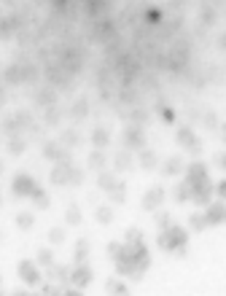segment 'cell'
Listing matches in <instances>:
<instances>
[{"label": "cell", "instance_id": "8992f818", "mask_svg": "<svg viewBox=\"0 0 226 296\" xmlns=\"http://www.w3.org/2000/svg\"><path fill=\"white\" fill-rule=\"evenodd\" d=\"M68 283H73L75 288H87V285L92 283V269H89L87 264H75V267L70 269Z\"/></svg>", "mask_w": 226, "mask_h": 296}, {"label": "cell", "instance_id": "f546056e", "mask_svg": "<svg viewBox=\"0 0 226 296\" xmlns=\"http://www.w3.org/2000/svg\"><path fill=\"white\" fill-rule=\"evenodd\" d=\"M154 213H156V218H154V221H156V226L159 229H167L170 226V224H173V215H170V213H164V210H154Z\"/></svg>", "mask_w": 226, "mask_h": 296}, {"label": "cell", "instance_id": "ba28073f", "mask_svg": "<svg viewBox=\"0 0 226 296\" xmlns=\"http://www.w3.org/2000/svg\"><path fill=\"white\" fill-rule=\"evenodd\" d=\"M164 189L162 186H154V189H148V192H145V197H143V210H151V213H154V210L156 208H162V202H164Z\"/></svg>", "mask_w": 226, "mask_h": 296}, {"label": "cell", "instance_id": "74e56055", "mask_svg": "<svg viewBox=\"0 0 226 296\" xmlns=\"http://www.w3.org/2000/svg\"><path fill=\"white\" fill-rule=\"evenodd\" d=\"M202 124H205V127H210V129H218V119H215V113H210V110H208V113L202 116Z\"/></svg>", "mask_w": 226, "mask_h": 296}, {"label": "cell", "instance_id": "83f0119b", "mask_svg": "<svg viewBox=\"0 0 226 296\" xmlns=\"http://www.w3.org/2000/svg\"><path fill=\"white\" fill-rule=\"evenodd\" d=\"M94 215H97L100 224H110V221H113V210H110L108 205H100V208L94 210Z\"/></svg>", "mask_w": 226, "mask_h": 296}, {"label": "cell", "instance_id": "f1b7e54d", "mask_svg": "<svg viewBox=\"0 0 226 296\" xmlns=\"http://www.w3.org/2000/svg\"><path fill=\"white\" fill-rule=\"evenodd\" d=\"M113 164H116V170H129V167H132V157H129L127 151H122V154H116Z\"/></svg>", "mask_w": 226, "mask_h": 296}, {"label": "cell", "instance_id": "8d00e7d4", "mask_svg": "<svg viewBox=\"0 0 226 296\" xmlns=\"http://www.w3.org/2000/svg\"><path fill=\"white\" fill-rule=\"evenodd\" d=\"M105 288H108V291H113V294H127V285H124L122 283V280H108V285H105Z\"/></svg>", "mask_w": 226, "mask_h": 296}, {"label": "cell", "instance_id": "30bf717a", "mask_svg": "<svg viewBox=\"0 0 226 296\" xmlns=\"http://www.w3.org/2000/svg\"><path fill=\"white\" fill-rule=\"evenodd\" d=\"M178 143L183 145V148H189L191 154H199V148H202V145H199V140H197V135H194L189 127H180L178 129Z\"/></svg>", "mask_w": 226, "mask_h": 296}, {"label": "cell", "instance_id": "ee69618b", "mask_svg": "<svg viewBox=\"0 0 226 296\" xmlns=\"http://www.w3.org/2000/svg\"><path fill=\"white\" fill-rule=\"evenodd\" d=\"M0 173H3V162H0Z\"/></svg>", "mask_w": 226, "mask_h": 296}, {"label": "cell", "instance_id": "5bb4252c", "mask_svg": "<svg viewBox=\"0 0 226 296\" xmlns=\"http://www.w3.org/2000/svg\"><path fill=\"white\" fill-rule=\"evenodd\" d=\"M156 164H159L156 154H154V151H148V148H140V167H145V170H154Z\"/></svg>", "mask_w": 226, "mask_h": 296}, {"label": "cell", "instance_id": "2e32d148", "mask_svg": "<svg viewBox=\"0 0 226 296\" xmlns=\"http://www.w3.org/2000/svg\"><path fill=\"white\" fill-rule=\"evenodd\" d=\"M87 164H89L92 170H103L105 164H108V157L103 154V148H97L94 154H89V162H87Z\"/></svg>", "mask_w": 226, "mask_h": 296}, {"label": "cell", "instance_id": "7bdbcfd3", "mask_svg": "<svg viewBox=\"0 0 226 296\" xmlns=\"http://www.w3.org/2000/svg\"><path fill=\"white\" fill-rule=\"evenodd\" d=\"M164 119H167V122H173V119H175V113H173L170 108H164Z\"/></svg>", "mask_w": 226, "mask_h": 296}, {"label": "cell", "instance_id": "5b68a950", "mask_svg": "<svg viewBox=\"0 0 226 296\" xmlns=\"http://www.w3.org/2000/svg\"><path fill=\"white\" fill-rule=\"evenodd\" d=\"M205 221H208V226H218V224H224V218H226V205L221 202H208L205 205Z\"/></svg>", "mask_w": 226, "mask_h": 296}, {"label": "cell", "instance_id": "d4e9b609", "mask_svg": "<svg viewBox=\"0 0 226 296\" xmlns=\"http://www.w3.org/2000/svg\"><path fill=\"white\" fill-rule=\"evenodd\" d=\"M189 226H191L194 232H202V229L208 226V221H205V213H191V215H189Z\"/></svg>", "mask_w": 226, "mask_h": 296}, {"label": "cell", "instance_id": "7a4b0ae2", "mask_svg": "<svg viewBox=\"0 0 226 296\" xmlns=\"http://www.w3.org/2000/svg\"><path fill=\"white\" fill-rule=\"evenodd\" d=\"M189 189H191V197L189 199H194L197 205H208V202H213V197H215V183L210 180V175H205V178H199V180H194V183H189Z\"/></svg>", "mask_w": 226, "mask_h": 296}, {"label": "cell", "instance_id": "60d3db41", "mask_svg": "<svg viewBox=\"0 0 226 296\" xmlns=\"http://www.w3.org/2000/svg\"><path fill=\"white\" fill-rule=\"evenodd\" d=\"M132 122H135V127H140V124L148 122V113H143V110H135V113H132Z\"/></svg>", "mask_w": 226, "mask_h": 296}, {"label": "cell", "instance_id": "9c48e42d", "mask_svg": "<svg viewBox=\"0 0 226 296\" xmlns=\"http://www.w3.org/2000/svg\"><path fill=\"white\" fill-rule=\"evenodd\" d=\"M43 157L52 159V162H65V159H70V154H68V148H65L62 143L46 140V143H43Z\"/></svg>", "mask_w": 226, "mask_h": 296}, {"label": "cell", "instance_id": "b9f144b4", "mask_svg": "<svg viewBox=\"0 0 226 296\" xmlns=\"http://www.w3.org/2000/svg\"><path fill=\"white\" fill-rule=\"evenodd\" d=\"M215 167H218V170L226 167V157H224V154H218V157H215Z\"/></svg>", "mask_w": 226, "mask_h": 296}, {"label": "cell", "instance_id": "cb8c5ba5", "mask_svg": "<svg viewBox=\"0 0 226 296\" xmlns=\"http://www.w3.org/2000/svg\"><path fill=\"white\" fill-rule=\"evenodd\" d=\"M30 199H33V202L38 205V208H49V202H52V199H49V194L43 192L41 186H38V189H35L33 194H30Z\"/></svg>", "mask_w": 226, "mask_h": 296}, {"label": "cell", "instance_id": "e0dca14e", "mask_svg": "<svg viewBox=\"0 0 226 296\" xmlns=\"http://www.w3.org/2000/svg\"><path fill=\"white\" fill-rule=\"evenodd\" d=\"M59 143H62L65 148H73V145L81 143V138H78V132H75V129H65V132L59 135Z\"/></svg>", "mask_w": 226, "mask_h": 296}, {"label": "cell", "instance_id": "d6986e66", "mask_svg": "<svg viewBox=\"0 0 226 296\" xmlns=\"http://www.w3.org/2000/svg\"><path fill=\"white\" fill-rule=\"evenodd\" d=\"M87 256H89V243L87 240H78L75 243V264H87Z\"/></svg>", "mask_w": 226, "mask_h": 296}, {"label": "cell", "instance_id": "ac0fdd59", "mask_svg": "<svg viewBox=\"0 0 226 296\" xmlns=\"http://www.w3.org/2000/svg\"><path fill=\"white\" fill-rule=\"evenodd\" d=\"M35 100H38V105H54L57 103V92H54V89H41V92L35 94Z\"/></svg>", "mask_w": 226, "mask_h": 296}, {"label": "cell", "instance_id": "52a82bcc", "mask_svg": "<svg viewBox=\"0 0 226 296\" xmlns=\"http://www.w3.org/2000/svg\"><path fill=\"white\" fill-rule=\"evenodd\" d=\"M73 164H70V159H65V162H57L52 170V183H57V186H65V183H70V178H73Z\"/></svg>", "mask_w": 226, "mask_h": 296}, {"label": "cell", "instance_id": "4fadbf2b", "mask_svg": "<svg viewBox=\"0 0 226 296\" xmlns=\"http://www.w3.org/2000/svg\"><path fill=\"white\" fill-rule=\"evenodd\" d=\"M183 170H186V164H183V159L180 157H170L167 162L162 164V175H183Z\"/></svg>", "mask_w": 226, "mask_h": 296}, {"label": "cell", "instance_id": "277c9868", "mask_svg": "<svg viewBox=\"0 0 226 296\" xmlns=\"http://www.w3.org/2000/svg\"><path fill=\"white\" fill-rule=\"evenodd\" d=\"M124 145H127L129 151H140V148H145V132L140 127H127L124 129Z\"/></svg>", "mask_w": 226, "mask_h": 296}, {"label": "cell", "instance_id": "d590c367", "mask_svg": "<svg viewBox=\"0 0 226 296\" xmlns=\"http://www.w3.org/2000/svg\"><path fill=\"white\" fill-rule=\"evenodd\" d=\"M49 240H52V245H62L65 243V229L62 226H54L52 232H49Z\"/></svg>", "mask_w": 226, "mask_h": 296}, {"label": "cell", "instance_id": "9a60e30c", "mask_svg": "<svg viewBox=\"0 0 226 296\" xmlns=\"http://www.w3.org/2000/svg\"><path fill=\"white\" fill-rule=\"evenodd\" d=\"M116 183H119V178H116L113 173H105V170L100 173V178H97V186L103 189V192H110V189L116 186Z\"/></svg>", "mask_w": 226, "mask_h": 296}, {"label": "cell", "instance_id": "8fae6325", "mask_svg": "<svg viewBox=\"0 0 226 296\" xmlns=\"http://www.w3.org/2000/svg\"><path fill=\"white\" fill-rule=\"evenodd\" d=\"M19 278H22L24 283H30V285L41 283V272H38V267H35L33 261H19Z\"/></svg>", "mask_w": 226, "mask_h": 296}, {"label": "cell", "instance_id": "ffe728a7", "mask_svg": "<svg viewBox=\"0 0 226 296\" xmlns=\"http://www.w3.org/2000/svg\"><path fill=\"white\" fill-rule=\"evenodd\" d=\"M65 221H68L70 226H78V224H81V208H78V205H70L68 213H65Z\"/></svg>", "mask_w": 226, "mask_h": 296}, {"label": "cell", "instance_id": "6da1fadb", "mask_svg": "<svg viewBox=\"0 0 226 296\" xmlns=\"http://www.w3.org/2000/svg\"><path fill=\"white\" fill-rule=\"evenodd\" d=\"M186 240H189L186 229L178 226V224H170L167 229H162V232H159V248L175 250V253L183 256V253H186Z\"/></svg>", "mask_w": 226, "mask_h": 296}, {"label": "cell", "instance_id": "7c38bea8", "mask_svg": "<svg viewBox=\"0 0 226 296\" xmlns=\"http://www.w3.org/2000/svg\"><path fill=\"white\" fill-rule=\"evenodd\" d=\"M186 183H194V180H199V178H205L208 175V164L205 162H191V164H186Z\"/></svg>", "mask_w": 226, "mask_h": 296}, {"label": "cell", "instance_id": "3957f363", "mask_svg": "<svg viewBox=\"0 0 226 296\" xmlns=\"http://www.w3.org/2000/svg\"><path fill=\"white\" fill-rule=\"evenodd\" d=\"M38 189V183H35V178L33 175H27V173H19L17 178H14V183H11V192H14V197H30V194Z\"/></svg>", "mask_w": 226, "mask_h": 296}, {"label": "cell", "instance_id": "44dd1931", "mask_svg": "<svg viewBox=\"0 0 226 296\" xmlns=\"http://www.w3.org/2000/svg\"><path fill=\"white\" fill-rule=\"evenodd\" d=\"M92 143L97 145V148H105V145L110 143V135H108V129H94V132H92Z\"/></svg>", "mask_w": 226, "mask_h": 296}, {"label": "cell", "instance_id": "4dcf8cb0", "mask_svg": "<svg viewBox=\"0 0 226 296\" xmlns=\"http://www.w3.org/2000/svg\"><path fill=\"white\" fill-rule=\"evenodd\" d=\"M24 148H27V143H24L22 138H17V135H14L11 140H8V151H11V154H17V157L24 151Z\"/></svg>", "mask_w": 226, "mask_h": 296}, {"label": "cell", "instance_id": "484cf974", "mask_svg": "<svg viewBox=\"0 0 226 296\" xmlns=\"http://www.w3.org/2000/svg\"><path fill=\"white\" fill-rule=\"evenodd\" d=\"M199 19H202L205 27L215 24V19H218V14H215V6H205V8H202V14H199Z\"/></svg>", "mask_w": 226, "mask_h": 296}, {"label": "cell", "instance_id": "ab89813d", "mask_svg": "<svg viewBox=\"0 0 226 296\" xmlns=\"http://www.w3.org/2000/svg\"><path fill=\"white\" fill-rule=\"evenodd\" d=\"M140 240H143V232H140L138 226L127 229V243H140Z\"/></svg>", "mask_w": 226, "mask_h": 296}, {"label": "cell", "instance_id": "1f68e13d", "mask_svg": "<svg viewBox=\"0 0 226 296\" xmlns=\"http://www.w3.org/2000/svg\"><path fill=\"white\" fill-rule=\"evenodd\" d=\"M33 224H35L33 213H19L17 215V226L19 229H33Z\"/></svg>", "mask_w": 226, "mask_h": 296}, {"label": "cell", "instance_id": "f35d334b", "mask_svg": "<svg viewBox=\"0 0 226 296\" xmlns=\"http://www.w3.org/2000/svg\"><path fill=\"white\" fill-rule=\"evenodd\" d=\"M59 122V110L54 108V105H49L46 108V124H57Z\"/></svg>", "mask_w": 226, "mask_h": 296}, {"label": "cell", "instance_id": "e575fe53", "mask_svg": "<svg viewBox=\"0 0 226 296\" xmlns=\"http://www.w3.org/2000/svg\"><path fill=\"white\" fill-rule=\"evenodd\" d=\"M38 264H43V267H52L54 264V253L49 248H41L38 250Z\"/></svg>", "mask_w": 226, "mask_h": 296}, {"label": "cell", "instance_id": "7402d4cb", "mask_svg": "<svg viewBox=\"0 0 226 296\" xmlns=\"http://www.w3.org/2000/svg\"><path fill=\"white\" fill-rule=\"evenodd\" d=\"M124 194H127V183H122V180H119L116 186H113V189L108 192V197L113 199V202H124V199H127Z\"/></svg>", "mask_w": 226, "mask_h": 296}, {"label": "cell", "instance_id": "4316f807", "mask_svg": "<svg viewBox=\"0 0 226 296\" xmlns=\"http://www.w3.org/2000/svg\"><path fill=\"white\" fill-rule=\"evenodd\" d=\"M6 81L8 84H22V65H11V68H6Z\"/></svg>", "mask_w": 226, "mask_h": 296}, {"label": "cell", "instance_id": "836d02e7", "mask_svg": "<svg viewBox=\"0 0 226 296\" xmlns=\"http://www.w3.org/2000/svg\"><path fill=\"white\" fill-rule=\"evenodd\" d=\"M49 269H52V278H57L59 283H68V278H70V269L68 267H54V264H52Z\"/></svg>", "mask_w": 226, "mask_h": 296}, {"label": "cell", "instance_id": "603a6c76", "mask_svg": "<svg viewBox=\"0 0 226 296\" xmlns=\"http://www.w3.org/2000/svg\"><path fill=\"white\" fill-rule=\"evenodd\" d=\"M173 197H175V202H186V199L191 197V189H189V183H178V186H175V192H173Z\"/></svg>", "mask_w": 226, "mask_h": 296}, {"label": "cell", "instance_id": "d6a6232c", "mask_svg": "<svg viewBox=\"0 0 226 296\" xmlns=\"http://www.w3.org/2000/svg\"><path fill=\"white\" fill-rule=\"evenodd\" d=\"M87 113H89V103H87V97H81L78 103L73 105V116L81 119V116H87Z\"/></svg>", "mask_w": 226, "mask_h": 296}]
</instances>
